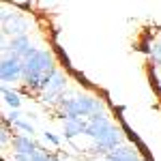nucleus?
Returning a JSON list of instances; mask_svg holds the SVG:
<instances>
[{
  "label": "nucleus",
  "mask_w": 161,
  "mask_h": 161,
  "mask_svg": "<svg viewBox=\"0 0 161 161\" xmlns=\"http://www.w3.org/2000/svg\"><path fill=\"white\" fill-rule=\"evenodd\" d=\"M88 120V129H86V136H90L97 146H95V153H103L108 155L112 150H116L118 146H123V133L116 125L108 118V114H95L86 118Z\"/></svg>",
  "instance_id": "nucleus-1"
},
{
  "label": "nucleus",
  "mask_w": 161,
  "mask_h": 161,
  "mask_svg": "<svg viewBox=\"0 0 161 161\" xmlns=\"http://www.w3.org/2000/svg\"><path fill=\"white\" fill-rule=\"evenodd\" d=\"M62 129H64V137H75L80 133H86L88 120L86 118H67V120H62Z\"/></svg>",
  "instance_id": "nucleus-10"
},
{
  "label": "nucleus",
  "mask_w": 161,
  "mask_h": 161,
  "mask_svg": "<svg viewBox=\"0 0 161 161\" xmlns=\"http://www.w3.org/2000/svg\"><path fill=\"white\" fill-rule=\"evenodd\" d=\"M13 161H60L54 153H47V150L39 148L37 153H32V155H15Z\"/></svg>",
  "instance_id": "nucleus-11"
},
{
  "label": "nucleus",
  "mask_w": 161,
  "mask_h": 161,
  "mask_svg": "<svg viewBox=\"0 0 161 161\" xmlns=\"http://www.w3.org/2000/svg\"><path fill=\"white\" fill-rule=\"evenodd\" d=\"M58 71L56 69V62L52 56L50 50H37L30 58L24 60V86L28 92H37L41 90V84L45 77H50Z\"/></svg>",
  "instance_id": "nucleus-2"
},
{
  "label": "nucleus",
  "mask_w": 161,
  "mask_h": 161,
  "mask_svg": "<svg viewBox=\"0 0 161 161\" xmlns=\"http://www.w3.org/2000/svg\"><path fill=\"white\" fill-rule=\"evenodd\" d=\"M7 120H9V125H13L15 129H22V131H26V133H30V136L35 133V129H32V125L28 123V120H24V118H22V114H19L17 110H13L11 114L7 116Z\"/></svg>",
  "instance_id": "nucleus-12"
},
{
  "label": "nucleus",
  "mask_w": 161,
  "mask_h": 161,
  "mask_svg": "<svg viewBox=\"0 0 161 161\" xmlns=\"http://www.w3.org/2000/svg\"><path fill=\"white\" fill-rule=\"evenodd\" d=\"M45 140H47V142H52L54 146H58V144H60V140L54 136V133H45Z\"/></svg>",
  "instance_id": "nucleus-14"
},
{
  "label": "nucleus",
  "mask_w": 161,
  "mask_h": 161,
  "mask_svg": "<svg viewBox=\"0 0 161 161\" xmlns=\"http://www.w3.org/2000/svg\"><path fill=\"white\" fill-rule=\"evenodd\" d=\"M11 148L15 150V155H32L41 146L32 140V136H13L11 137Z\"/></svg>",
  "instance_id": "nucleus-8"
},
{
  "label": "nucleus",
  "mask_w": 161,
  "mask_h": 161,
  "mask_svg": "<svg viewBox=\"0 0 161 161\" xmlns=\"http://www.w3.org/2000/svg\"><path fill=\"white\" fill-rule=\"evenodd\" d=\"M35 52H37V47H32L28 35H24V37H13L11 43H4V45H2V56H4V54H15V56L22 58V60L30 58Z\"/></svg>",
  "instance_id": "nucleus-6"
},
{
  "label": "nucleus",
  "mask_w": 161,
  "mask_h": 161,
  "mask_svg": "<svg viewBox=\"0 0 161 161\" xmlns=\"http://www.w3.org/2000/svg\"><path fill=\"white\" fill-rule=\"evenodd\" d=\"M56 110H58L62 120H67V118H90L95 114H105V101L99 97H90V95H80V97H71V99H67L62 95L56 103Z\"/></svg>",
  "instance_id": "nucleus-3"
},
{
  "label": "nucleus",
  "mask_w": 161,
  "mask_h": 161,
  "mask_svg": "<svg viewBox=\"0 0 161 161\" xmlns=\"http://www.w3.org/2000/svg\"><path fill=\"white\" fill-rule=\"evenodd\" d=\"M0 77L4 86L9 82H17L19 77H24V60L17 58L15 54H4L2 64H0Z\"/></svg>",
  "instance_id": "nucleus-4"
},
{
  "label": "nucleus",
  "mask_w": 161,
  "mask_h": 161,
  "mask_svg": "<svg viewBox=\"0 0 161 161\" xmlns=\"http://www.w3.org/2000/svg\"><path fill=\"white\" fill-rule=\"evenodd\" d=\"M105 159L108 161H140L142 157L137 155V150L133 148V146H118L116 150H112V153H108L105 155Z\"/></svg>",
  "instance_id": "nucleus-9"
},
{
  "label": "nucleus",
  "mask_w": 161,
  "mask_h": 161,
  "mask_svg": "<svg viewBox=\"0 0 161 161\" xmlns=\"http://www.w3.org/2000/svg\"><path fill=\"white\" fill-rule=\"evenodd\" d=\"M26 28H28V24H26V19L19 13H7V11L2 13V35L4 37H9V35L24 37Z\"/></svg>",
  "instance_id": "nucleus-7"
},
{
  "label": "nucleus",
  "mask_w": 161,
  "mask_h": 161,
  "mask_svg": "<svg viewBox=\"0 0 161 161\" xmlns=\"http://www.w3.org/2000/svg\"><path fill=\"white\" fill-rule=\"evenodd\" d=\"M2 97H4V101L11 105L13 110H19V105H22V99H19V95H17V92H13V90H9L7 86H2Z\"/></svg>",
  "instance_id": "nucleus-13"
},
{
  "label": "nucleus",
  "mask_w": 161,
  "mask_h": 161,
  "mask_svg": "<svg viewBox=\"0 0 161 161\" xmlns=\"http://www.w3.org/2000/svg\"><path fill=\"white\" fill-rule=\"evenodd\" d=\"M64 88H67V77H64L62 71H56L54 77L41 88L39 99L43 101V103H58V99H60L62 92H64Z\"/></svg>",
  "instance_id": "nucleus-5"
}]
</instances>
